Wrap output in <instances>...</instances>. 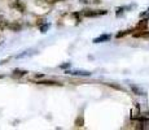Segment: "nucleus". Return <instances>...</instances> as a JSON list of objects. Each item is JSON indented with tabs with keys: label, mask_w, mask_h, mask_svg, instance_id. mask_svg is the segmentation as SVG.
I'll list each match as a JSON object with an SVG mask.
<instances>
[{
	"label": "nucleus",
	"mask_w": 149,
	"mask_h": 130,
	"mask_svg": "<svg viewBox=\"0 0 149 130\" xmlns=\"http://www.w3.org/2000/svg\"><path fill=\"white\" fill-rule=\"evenodd\" d=\"M135 27V33L136 31H143V30H147L148 29V20H144V18H140V21L134 26Z\"/></svg>",
	"instance_id": "nucleus-8"
},
{
	"label": "nucleus",
	"mask_w": 149,
	"mask_h": 130,
	"mask_svg": "<svg viewBox=\"0 0 149 130\" xmlns=\"http://www.w3.org/2000/svg\"><path fill=\"white\" fill-rule=\"evenodd\" d=\"M108 86H111V87H114L116 90H119V91H125V89L122 87V86H119V85H116V83H107Z\"/></svg>",
	"instance_id": "nucleus-17"
},
{
	"label": "nucleus",
	"mask_w": 149,
	"mask_h": 130,
	"mask_svg": "<svg viewBox=\"0 0 149 130\" xmlns=\"http://www.w3.org/2000/svg\"><path fill=\"white\" fill-rule=\"evenodd\" d=\"M74 126L75 128H83L84 126V115H83V109L81 111V113H78L75 121H74Z\"/></svg>",
	"instance_id": "nucleus-9"
},
{
	"label": "nucleus",
	"mask_w": 149,
	"mask_h": 130,
	"mask_svg": "<svg viewBox=\"0 0 149 130\" xmlns=\"http://www.w3.org/2000/svg\"><path fill=\"white\" fill-rule=\"evenodd\" d=\"M139 17H140V18H144V20H149V8H148V9H145L144 12L140 13Z\"/></svg>",
	"instance_id": "nucleus-16"
},
{
	"label": "nucleus",
	"mask_w": 149,
	"mask_h": 130,
	"mask_svg": "<svg viewBox=\"0 0 149 130\" xmlns=\"http://www.w3.org/2000/svg\"><path fill=\"white\" fill-rule=\"evenodd\" d=\"M111 39V35L110 34H101V35L96 37V38L92 39V43H95V44H97V43H105V42H109V40Z\"/></svg>",
	"instance_id": "nucleus-6"
},
{
	"label": "nucleus",
	"mask_w": 149,
	"mask_h": 130,
	"mask_svg": "<svg viewBox=\"0 0 149 130\" xmlns=\"http://www.w3.org/2000/svg\"><path fill=\"white\" fill-rule=\"evenodd\" d=\"M78 13L81 14V17H86V18H96V17H101L108 14V9H91V8H86V9H82Z\"/></svg>",
	"instance_id": "nucleus-1"
},
{
	"label": "nucleus",
	"mask_w": 149,
	"mask_h": 130,
	"mask_svg": "<svg viewBox=\"0 0 149 130\" xmlns=\"http://www.w3.org/2000/svg\"><path fill=\"white\" fill-rule=\"evenodd\" d=\"M78 1L84 5H93V4H100L101 0H78Z\"/></svg>",
	"instance_id": "nucleus-14"
},
{
	"label": "nucleus",
	"mask_w": 149,
	"mask_h": 130,
	"mask_svg": "<svg viewBox=\"0 0 149 130\" xmlns=\"http://www.w3.org/2000/svg\"><path fill=\"white\" fill-rule=\"evenodd\" d=\"M9 7L14 11H18L19 13H25L26 12V4L22 0H10Z\"/></svg>",
	"instance_id": "nucleus-3"
},
{
	"label": "nucleus",
	"mask_w": 149,
	"mask_h": 130,
	"mask_svg": "<svg viewBox=\"0 0 149 130\" xmlns=\"http://www.w3.org/2000/svg\"><path fill=\"white\" fill-rule=\"evenodd\" d=\"M65 0H36V5H40V7H51V5H54L57 3H62Z\"/></svg>",
	"instance_id": "nucleus-5"
},
{
	"label": "nucleus",
	"mask_w": 149,
	"mask_h": 130,
	"mask_svg": "<svg viewBox=\"0 0 149 130\" xmlns=\"http://www.w3.org/2000/svg\"><path fill=\"white\" fill-rule=\"evenodd\" d=\"M38 85H45V86H62L61 82H57V81H52V79H43V81H38Z\"/></svg>",
	"instance_id": "nucleus-11"
},
{
	"label": "nucleus",
	"mask_w": 149,
	"mask_h": 130,
	"mask_svg": "<svg viewBox=\"0 0 149 130\" xmlns=\"http://www.w3.org/2000/svg\"><path fill=\"white\" fill-rule=\"evenodd\" d=\"M27 73H29L27 70H22V69H14V70L12 72V77L13 78H21V77L26 76Z\"/></svg>",
	"instance_id": "nucleus-12"
},
{
	"label": "nucleus",
	"mask_w": 149,
	"mask_h": 130,
	"mask_svg": "<svg viewBox=\"0 0 149 130\" xmlns=\"http://www.w3.org/2000/svg\"><path fill=\"white\" fill-rule=\"evenodd\" d=\"M130 90H131L132 94L137 95V96H144V95H145V90H144V89H141L140 86H137V85H134V83H131V85H130Z\"/></svg>",
	"instance_id": "nucleus-7"
},
{
	"label": "nucleus",
	"mask_w": 149,
	"mask_h": 130,
	"mask_svg": "<svg viewBox=\"0 0 149 130\" xmlns=\"http://www.w3.org/2000/svg\"><path fill=\"white\" fill-rule=\"evenodd\" d=\"M136 4H128V5H122V7H117L116 8V17L119 18V17H123L127 12H130L132 8H135Z\"/></svg>",
	"instance_id": "nucleus-4"
},
{
	"label": "nucleus",
	"mask_w": 149,
	"mask_h": 130,
	"mask_svg": "<svg viewBox=\"0 0 149 130\" xmlns=\"http://www.w3.org/2000/svg\"><path fill=\"white\" fill-rule=\"evenodd\" d=\"M135 33V27H131V29H126V30H122V31H118L116 34V38L119 39V38H123V37H127V35H131V34Z\"/></svg>",
	"instance_id": "nucleus-10"
},
{
	"label": "nucleus",
	"mask_w": 149,
	"mask_h": 130,
	"mask_svg": "<svg viewBox=\"0 0 149 130\" xmlns=\"http://www.w3.org/2000/svg\"><path fill=\"white\" fill-rule=\"evenodd\" d=\"M70 63H64V64H61V65H60V68H61V69H68V68H70Z\"/></svg>",
	"instance_id": "nucleus-18"
},
{
	"label": "nucleus",
	"mask_w": 149,
	"mask_h": 130,
	"mask_svg": "<svg viewBox=\"0 0 149 130\" xmlns=\"http://www.w3.org/2000/svg\"><path fill=\"white\" fill-rule=\"evenodd\" d=\"M51 27V24H48V22H44V24H39V30H40V33L45 34L48 30H49Z\"/></svg>",
	"instance_id": "nucleus-13"
},
{
	"label": "nucleus",
	"mask_w": 149,
	"mask_h": 130,
	"mask_svg": "<svg viewBox=\"0 0 149 130\" xmlns=\"http://www.w3.org/2000/svg\"><path fill=\"white\" fill-rule=\"evenodd\" d=\"M0 64H1V61H0Z\"/></svg>",
	"instance_id": "nucleus-19"
},
{
	"label": "nucleus",
	"mask_w": 149,
	"mask_h": 130,
	"mask_svg": "<svg viewBox=\"0 0 149 130\" xmlns=\"http://www.w3.org/2000/svg\"><path fill=\"white\" fill-rule=\"evenodd\" d=\"M65 73L69 76H77V77H91L92 73L90 70H84V69H65Z\"/></svg>",
	"instance_id": "nucleus-2"
},
{
	"label": "nucleus",
	"mask_w": 149,
	"mask_h": 130,
	"mask_svg": "<svg viewBox=\"0 0 149 130\" xmlns=\"http://www.w3.org/2000/svg\"><path fill=\"white\" fill-rule=\"evenodd\" d=\"M8 29H10V30H13V31H19L22 29V26L19 25V24H17V22H14V24H8Z\"/></svg>",
	"instance_id": "nucleus-15"
}]
</instances>
